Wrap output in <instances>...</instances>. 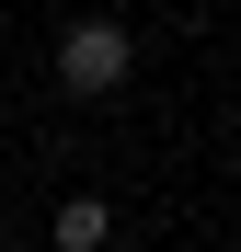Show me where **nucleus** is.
Instances as JSON below:
<instances>
[{"label":"nucleus","instance_id":"nucleus-1","mask_svg":"<svg viewBox=\"0 0 241 252\" xmlns=\"http://www.w3.org/2000/svg\"><path fill=\"white\" fill-rule=\"evenodd\" d=\"M127 58H138L127 23H103V12L58 34V80H69V92H127Z\"/></svg>","mask_w":241,"mask_h":252},{"label":"nucleus","instance_id":"nucleus-2","mask_svg":"<svg viewBox=\"0 0 241 252\" xmlns=\"http://www.w3.org/2000/svg\"><path fill=\"white\" fill-rule=\"evenodd\" d=\"M46 241H58V252H103V241H115V206H103V195H69Z\"/></svg>","mask_w":241,"mask_h":252},{"label":"nucleus","instance_id":"nucleus-3","mask_svg":"<svg viewBox=\"0 0 241 252\" xmlns=\"http://www.w3.org/2000/svg\"><path fill=\"white\" fill-rule=\"evenodd\" d=\"M230 126H241V92H230Z\"/></svg>","mask_w":241,"mask_h":252}]
</instances>
